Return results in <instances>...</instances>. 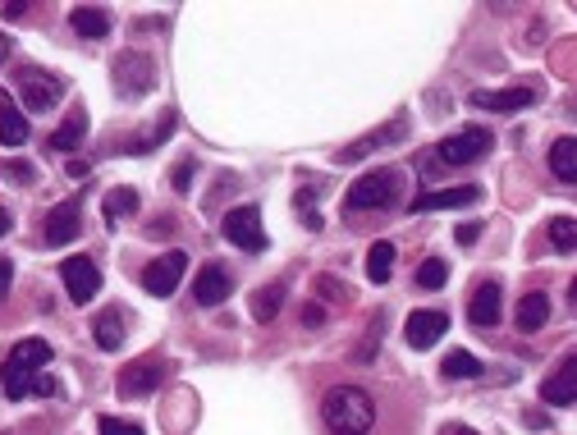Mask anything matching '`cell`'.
I'll return each instance as SVG.
<instances>
[{
	"label": "cell",
	"instance_id": "obj_12",
	"mask_svg": "<svg viewBox=\"0 0 577 435\" xmlns=\"http://www.w3.org/2000/svg\"><path fill=\"white\" fill-rule=\"evenodd\" d=\"M78 229H83V216H78V202H60V207L46 216L42 225V239L46 248H65V243L78 239Z\"/></svg>",
	"mask_w": 577,
	"mask_h": 435
},
{
	"label": "cell",
	"instance_id": "obj_29",
	"mask_svg": "<svg viewBox=\"0 0 577 435\" xmlns=\"http://www.w3.org/2000/svg\"><path fill=\"white\" fill-rule=\"evenodd\" d=\"M445 284H449V266L440 257H426L422 266H417V289H431V294H436Z\"/></svg>",
	"mask_w": 577,
	"mask_h": 435
},
{
	"label": "cell",
	"instance_id": "obj_11",
	"mask_svg": "<svg viewBox=\"0 0 577 435\" xmlns=\"http://www.w3.org/2000/svg\"><path fill=\"white\" fill-rule=\"evenodd\" d=\"M229 294H234V280H229V271L220 266V261H207V266L197 271V280H193V298L202 307H220V303H229Z\"/></svg>",
	"mask_w": 577,
	"mask_h": 435
},
{
	"label": "cell",
	"instance_id": "obj_36",
	"mask_svg": "<svg viewBox=\"0 0 577 435\" xmlns=\"http://www.w3.org/2000/svg\"><path fill=\"white\" fill-rule=\"evenodd\" d=\"M316 294H321V298H339V303H344V284H339L335 275H316Z\"/></svg>",
	"mask_w": 577,
	"mask_h": 435
},
{
	"label": "cell",
	"instance_id": "obj_40",
	"mask_svg": "<svg viewBox=\"0 0 577 435\" xmlns=\"http://www.w3.org/2000/svg\"><path fill=\"white\" fill-rule=\"evenodd\" d=\"M477 234H481L477 220H468V225H458V243H477Z\"/></svg>",
	"mask_w": 577,
	"mask_h": 435
},
{
	"label": "cell",
	"instance_id": "obj_32",
	"mask_svg": "<svg viewBox=\"0 0 577 435\" xmlns=\"http://www.w3.org/2000/svg\"><path fill=\"white\" fill-rule=\"evenodd\" d=\"M381 335H385V326H381V321H376V326L367 330V339H362V344H358V353H353V362H371V353L381 348Z\"/></svg>",
	"mask_w": 577,
	"mask_h": 435
},
{
	"label": "cell",
	"instance_id": "obj_25",
	"mask_svg": "<svg viewBox=\"0 0 577 435\" xmlns=\"http://www.w3.org/2000/svg\"><path fill=\"white\" fill-rule=\"evenodd\" d=\"M550 170H555L564 184H573L577 179V138H559L555 147H550Z\"/></svg>",
	"mask_w": 577,
	"mask_h": 435
},
{
	"label": "cell",
	"instance_id": "obj_4",
	"mask_svg": "<svg viewBox=\"0 0 577 435\" xmlns=\"http://www.w3.org/2000/svg\"><path fill=\"white\" fill-rule=\"evenodd\" d=\"M165 376H170V362H165L161 353H142V358H133L129 367L120 371V394L124 399H147V394L161 390Z\"/></svg>",
	"mask_w": 577,
	"mask_h": 435
},
{
	"label": "cell",
	"instance_id": "obj_28",
	"mask_svg": "<svg viewBox=\"0 0 577 435\" xmlns=\"http://www.w3.org/2000/svg\"><path fill=\"white\" fill-rule=\"evenodd\" d=\"M280 303H284V284H271V289H257V294H252V316H257V321H275Z\"/></svg>",
	"mask_w": 577,
	"mask_h": 435
},
{
	"label": "cell",
	"instance_id": "obj_19",
	"mask_svg": "<svg viewBox=\"0 0 577 435\" xmlns=\"http://www.w3.org/2000/svg\"><path fill=\"white\" fill-rule=\"evenodd\" d=\"M28 138H33V133H28V115L19 110V101L0 97V142H5V147H23Z\"/></svg>",
	"mask_w": 577,
	"mask_h": 435
},
{
	"label": "cell",
	"instance_id": "obj_23",
	"mask_svg": "<svg viewBox=\"0 0 577 435\" xmlns=\"http://www.w3.org/2000/svg\"><path fill=\"white\" fill-rule=\"evenodd\" d=\"M399 133H403V120L385 124V129L367 133V138H362V142H353V147H344V152H339V161H362V156H367V152H376V147H385V142H399Z\"/></svg>",
	"mask_w": 577,
	"mask_h": 435
},
{
	"label": "cell",
	"instance_id": "obj_2",
	"mask_svg": "<svg viewBox=\"0 0 577 435\" xmlns=\"http://www.w3.org/2000/svg\"><path fill=\"white\" fill-rule=\"evenodd\" d=\"M46 362H51V344H46V339H19V344L10 348L5 367H0L5 394H10V399H33V381L46 371Z\"/></svg>",
	"mask_w": 577,
	"mask_h": 435
},
{
	"label": "cell",
	"instance_id": "obj_34",
	"mask_svg": "<svg viewBox=\"0 0 577 435\" xmlns=\"http://www.w3.org/2000/svg\"><path fill=\"white\" fill-rule=\"evenodd\" d=\"M101 435H147L138 422H120V417H101Z\"/></svg>",
	"mask_w": 577,
	"mask_h": 435
},
{
	"label": "cell",
	"instance_id": "obj_7",
	"mask_svg": "<svg viewBox=\"0 0 577 435\" xmlns=\"http://www.w3.org/2000/svg\"><path fill=\"white\" fill-rule=\"evenodd\" d=\"M184 271H188V252L184 248H170V252H161V257L142 271V289L152 298H170L184 284Z\"/></svg>",
	"mask_w": 577,
	"mask_h": 435
},
{
	"label": "cell",
	"instance_id": "obj_5",
	"mask_svg": "<svg viewBox=\"0 0 577 435\" xmlns=\"http://www.w3.org/2000/svg\"><path fill=\"white\" fill-rule=\"evenodd\" d=\"M115 92L120 97H147L156 87V60L142 51H124L120 60H115Z\"/></svg>",
	"mask_w": 577,
	"mask_h": 435
},
{
	"label": "cell",
	"instance_id": "obj_31",
	"mask_svg": "<svg viewBox=\"0 0 577 435\" xmlns=\"http://www.w3.org/2000/svg\"><path fill=\"white\" fill-rule=\"evenodd\" d=\"M170 129H175V115H165V120H161V129H152V133H147V138H138V142H133V147H129V152H152V147H161V142H165V133H170Z\"/></svg>",
	"mask_w": 577,
	"mask_h": 435
},
{
	"label": "cell",
	"instance_id": "obj_20",
	"mask_svg": "<svg viewBox=\"0 0 577 435\" xmlns=\"http://www.w3.org/2000/svg\"><path fill=\"white\" fill-rule=\"evenodd\" d=\"M550 321V298L545 294H523L518 298V312H513V326L523 330V335H536V330Z\"/></svg>",
	"mask_w": 577,
	"mask_h": 435
},
{
	"label": "cell",
	"instance_id": "obj_26",
	"mask_svg": "<svg viewBox=\"0 0 577 435\" xmlns=\"http://www.w3.org/2000/svg\"><path fill=\"white\" fill-rule=\"evenodd\" d=\"M390 275H394V243L381 239L367 252V280L371 284H390Z\"/></svg>",
	"mask_w": 577,
	"mask_h": 435
},
{
	"label": "cell",
	"instance_id": "obj_6",
	"mask_svg": "<svg viewBox=\"0 0 577 435\" xmlns=\"http://www.w3.org/2000/svg\"><path fill=\"white\" fill-rule=\"evenodd\" d=\"M14 78H19V101L28 110H37V115L55 110V106H60V97H65V83H60L55 74H46V69H28V65H23Z\"/></svg>",
	"mask_w": 577,
	"mask_h": 435
},
{
	"label": "cell",
	"instance_id": "obj_13",
	"mask_svg": "<svg viewBox=\"0 0 577 435\" xmlns=\"http://www.w3.org/2000/svg\"><path fill=\"white\" fill-rule=\"evenodd\" d=\"M445 330H449L445 312H413L408 326H403V335H408V348H436L440 339H445Z\"/></svg>",
	"mask_w": 577,
	"mask_h": 435
},
{
	"label": "cell",
	"instance_id": "obj_24",
	"mask_svg": "<svg viewBox=\"0 0 577 435\" xmlns=\"http://www.w3.org/2000/svg\"><path fill=\"white\" fill-rule=\"evenodd\" d=\"M138 202H142L138 188H129V184L110 188V193H106V225H120L124 216H133V211H138Z\"/></svg>",
	"mask_w": 577,
	"mask_h": 435
},
{
	"label": "cell",
	"instance_id": "obj_3",
	"mask_svg": "<svg viewBox=\"0 0 577 435\" xmlns=\"http://www.w3.org/2000/svg\"><path fill=\"white\" fill-rule=\"evenodd\" d=\"M403 197V174L381 165V170L358 174L344 193V211H390L394 202Z\"/></svg>",
	"mask_w": 577,
	"mask_h": 435
},
{
	"label": "cell",
	"instance_id": "obj_9",
	"mask_svg": "<svg viewBox=\"0 0 577 435\" xmlns=\"http://www.w3.org/2000/svg\"><path fill=\"white\" fill-rule=\"evenodd\" d=\"M60 280H65L69 298H74L78 307L92 303V298L101 294V271H97V261L92 257H65L60 261Z\"/></svg>",
	"mask_w": 577,
	"mask_h": 435
},
{
	"label": "cell",
	"instance_id": "obj_1",
	"mask_svg": "<svg viewBox=\"0 0 577 435\" xmlns=\"http://www.w3.org/2000/svg\"><path fill=\"white\" fill-rule=\"evenodd\" d=\"M321 422L330 435H371L376 426V399L362 385H335L321 399Z\"/></svg>",
	"mask_w": 577,
	"mask_h": 435
},
{
	"label": "cell",
	"instance_id": "obj_16",
	"mask_svg": "<svg viewBox=\"0 0 577 435\" xmlns=\"http://www.w3.org/2000/svg\"><path fill=\"white\" fill-rule=\"evenodd\" d=\"M500 312H504V294H500V284H481L477 294H472L468 303V321L477 330H490V326H500Z\"/></svg>",
	"mask_w": 577,
	"mask_h": 435
},
{
	"label": "cell",
	"instance_id": "obj_37",
	"mask_svg": "<svg viewBox=\"0 0 577 435\" xmlns=\"http://www.w3.org/2000/svg\"><path fill=\"white\" fill-rule=\"evenodd\" d=\"M303 326H307V330H321V326H326V307H321V303L303 307Z\"/></svg>",
	"mask_w": 577,
	"mask_h": 435
},
{
	"label": "cell",
	"instance_id": "obj_33",
	"mask_svg": "<svg viewBox=\"0 0 577 435\" xmlns=\"http://www.w3.org/2000/svg\"><path fill=\"white\" fill-rule=\"evenodd\" d=\"M0 174H5V179H14V184H33V161H5L0 165Z\"/></svg>",
	"mask_w": 577,
	"mask_h": 435
},
{
	"label": "cell",
	"instance_id": "obj_10",
	"mask_svg": "<svg viewBox=\"0 0 577 435\" xmlns=\"http://www.w3.org/2000/svg\"><path fill=\"white\" fill-rule=\"evenodd\" d=\"M220 229H225V239L234 243V248H243V252H262L266 248V229H262V211L257 207H234Z\"/></svg>",
	"mask_w": 577,
	"mask_h": 435
},
{
	"label": "cell",
	"instance_id": "obj_39",
	"mask_svg": "<svg viewBox=\"0 0 577 435\" xmlns=\"http://www.w3.org/2000/svg\"><path fill=\"white\" fill-rule=\"evenodd\" d=\"M10 284H14V266H10L5 257H0V298L10 294Z\"/></svg>",
	"mask_w": 577,
	"mask_h": 435
},
{
	"label": "cell",
	"instance_id": "obj_44",
	"mask_svg": "<svg viewBox=\"0 0 577 435\" xmlns=\"http://www.w3.org/2000/svg\"><path fill=\"white\" fill-rule=\"evenodd\" d=\"M445 435H477V431H468V426H449Z\"/></svg>",
	"mask_w": 577,
	"mask_h": 435
},
{
	"label": "cell",
	"instance_id": "obj_17",
	"mask_svg": "<svg viewBox=\"0 0 577 435\" xmlns=\"http://www.w3.org/2000/svg\"><path fill=\"white\" fill-rule=\"evenodd\" d=\"M541 399L550 403V408H573V399H577V358H573V353H568L564 367L541 385Z\"/></svg>",
	"mask_w": 577,
	"mask_h": 435
},
{
	"label": "cell",
	"instance_id": "obj_15",
	"mask_svg": "<svg viewBox=\"0 0 577 435\" xmlns=\"http://www.w3.org/2000/svg\"><path fill=\"white\" fill-rule=\"evenodd\" d=\"M536 101V87H500V92H477L472 106L490 110V115H513V110H527Z\"/></svg>",
	"mask_w": 577,
	"mask_h": 435
},
{
	"label": "cell",
	"instance_id": "obj_43",
	"mask_svg": "<svg viewBox=\"0 0 577 435\" xmlns=\"http://www.w3.org/2000/svg\"><path fill=\"white\" fill-rule=\"evenodd\" d=\"M5 234H10V211L0 207V239H5Z\"/></svg>",
	"mask_w": 577,
	"mask_h": 435
},
{
	"label": "cell",
	"instance_id": "obj_41",
	"mask_svg": "<svg viewBox=\"0 0 577 435\" xmlns=\"http://www.w3.org/2000/svg\"><path fill=\"white\" fill-rule=\"evenodd\" d=\"M88 174H92L88 161H69V179H88Z\"/></svg>",
	"mask_w": 577,
	"mask_h": 435
},
{
	"label": "cell",
	"instance_id": "obj_30",
	"mask_svg": "<svg viewBox=\"0 0 577 435\" xmlns=\"http://www.w3.org/2000/svg\"><path fill=\"white\" fill-rule=\"evenodd\" d=\"M550 243H555L559 252H573V248H577V220H573V216L550 220Z\"/></svg>",
	"mask_w": 577,
	"mask_h": 435
},
{
	"label": "cell",
	"instance_id": "obj_21",
	"mask_svg": "<svg viewBox=\"0 0 577 435\" xmlns=\"http://www.w3.org/2000/svg\"><path fill=\"white\" fill-rule=\"evenodd\" d=\"M69 23H74V33L88 37V42H101V37L110 33V14L101 10V5H78V10L69 14Z\"/></svg>",
	"mask_w": 577,
	"mask_h": 435
},
{
	"label": "cell",
	"instance_id": "obj_8",
	"mask_svg": "<svg viewBox=\"0 0 577 435\" xmlns=\"http://www.w3.org/2000/svg\"><path fill=\"white\" fill-rule=\"evenodd\" d=\"M490 129H481V124H468V129H458L454 138H445L440 142V161L445 165H472V161H481V156L490 152Z\"/></svg>",
	"mask_w": 577,
	"mask_h": 435
},
{
	"label": "cell",
	"instance_id": "obj_18",
	"mask_svg": "<svg viewBox=\"0 0 577 435\" xmlns=\"http://www.w3.org/2000/svg\"><path fill=\"white\" fill-rule=\"evenodd\" d=\"M124 321H129V312H120V307H106V312L92 321V339H97L106 353H115V348L124 344V335H129V326H124Z\"/></svg>",
	"mask_w": 577,
	"mask_h": 435
},
{
	"label": "cell",
	"instance_id": "obj_42",
	"mask_svg": "<svg viewBox=\"0 0 577 435\" xmlns=\"http://www.w3.org/2000/svg\"><path fill=\"white\" fill-rule=\"evenodd\" d=\"M0 14H5V19H23V14H28V5H5Z\"/></svg>",
	"mask_w": 577,
	"mask_h": 435
},
{
	"label": "cell",
	"instance_id": "obj_38",
	"mask_svg": "<svg viewBox=\"0 0 577 435\" xmlns=\"http://www.w3.org/2000/svg\"><path fill=\"white\" fill-rule=\"evenodd\" d=\"M33 394H42V399H46V394H60V385H55V376H46V371H42V376L33 381Z\"/></svg>",
	"mask_w": 577,
	"mask_h": 435
},
{
	"label": "cell",
	"instance_id": "obj_22",
	"mask_svg": "<svg viewBox=\"0 0 577 435\" xmlns=\"http://www.w3.org/2000/svg\"><path fill=\"white\" fill-rule=\"evenodd\" d=\"M83 138H88V110H69V120L51 133V147L55 152H74Z\"/></svg>",
	"mask_w": 577,
	"mask_h": 435
},
{
	"label": "cell",
	"instance_id": "obj_14",
	"mask_svg": "<svg viewBox=\"0 0 577 435\" xmlns=\"http://www.w3.org/2000/svg\"><path fill=\"white\" fill-rule=\"evenodd\" d=\"M472 202H481V188L477 184L436 188V193H417L413 197V211H454V207H472Z\"/></svg>",
	"mask_w": 577,
	"mask_h": 435
},
{
	"label": "cell",
	"instance_id": "obj_35",
	"mask_svg": "<svg viewBox=\"0 0 577 435\" xmlns=\"http://www.w3.org/2000/svg\"><path fill=\"white\" fill-rule=\"evenodd\" d=\"M193 174H197V161H193V156L175 165V193H188V188H193Z\"/></svg>",
	"mask_w": 577,
	"mask_h": 435
},
{
	"label": "cell",
	"instance_id": "obj_27",
	"mask_svg": "<svg viewBox=\"0 0 577 435\" xmlns=\"http://www.w3.org/2000/svg\"><path fill=\"white\" fill-rule=\"evenodd\" d=\"M440 371H445L449 381H472V376H481L486 367H481V358H472L468 348H454V353L445 358V367H440Z\"/></svg>",
	"mask_w": 577,
	"mask_h": 435
}]
</instances>
